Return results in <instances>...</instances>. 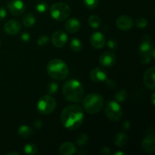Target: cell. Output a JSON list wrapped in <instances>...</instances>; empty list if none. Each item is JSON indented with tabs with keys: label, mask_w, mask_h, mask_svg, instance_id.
Instances as JSON below:
<instances>
[{
	"label": "cell",
	"mask_w": 155,
	"mask_h": 155,
	"mask_svg": "<svg viewBox=\"0 0 155 155\" xmlns=\"http://www.w3.org/2000/svg\"><path fill=\"white\" fill-rule=\"evenodd\" d=\"M84 120L83 108L78 104L65 107L61 114V121L64 127L69 130H76L82 126Z\"/></svg>",
	"instance_id": "obj_1"
},
{
	"label": "cell",
	"mask_w": 155,
	"mask_h": 155,
	"mask_svg": "<svg viewBox=\"0 0 155 155\" xmlns=\"http://www.w3.org/2000/svg\"><path fill=\"white\" fill-rule=\"evenodd\" d=\"M63 95L68 101L79 103L83 100L84 89L80 81L77 80H69L63 86Z\"/></svg>",
	"instance_id": "obj_2"
},
{
	"label": "cell",
	"mask_w": 155,
	"mask_h": 155,
	"mask_svg": "<svg viewBox=\"0 0 155 155\" xmlns=\"http://www.w3.org/2000/svg\"><path fill=\"white\" fill-rule=\"evenodd\" d=\"M47 72L51 78L57 80H63L69 74V68L64 61L54 58L50 61L47 64Z\"/></svg>",
	"instance_id": "obj_3"
},
{
	"label": "cell",
	"mask_w": 155,
	"mask_h": 155,
	"mask_svg": "<svg viewBox=\"0 0 155 155\" xmlns=\"http://www.w3.org/2000/svg\"><path fill=\"white\" fill-rule=\"evenodd\" d=\"M104 106V99L98 93L89 94L83 98V107L84 110L90 114H95L101 111Z\"/></svg>",
	"instance_id": "obj_4"
},
{
	"label": "cell",
	"mask_w": 155,
	"mask_h": 155,
	"mask_svg": "<svg viewBox=\"0 0 155 155\" xmlns=\"http://www.w3.org/2000/svg\"><path fill=\"white\" fill-rule=\"evenodd\" d=\"M139 60L143 64L151 63V60L155 58V50L153 46L151 38L148 35L142 37V42L139 45Z\"/></svg>",
	"instance_id": "obj_5"
},
{
	"label": "cell",
	"mask_w": 155,
	"mask_h": 155,
	"mask_svg": "<svg viewBox=\"0 0 155 155\" xmlns=\"http://www.w3.org/2000/svg\"><path fill=\"white\" fill-rule=\"evenodd\" d=\"M71 13V8L64 2H56L50 8L51 18L58 21H63L66 20L70 16Z\"/></svg>",
	"instance_id": "obj_6"
},
{
	"label": "cell",
	"mask_w": 155,
	"mask_h": 155,
	"mask_svg": "<svg viewBox=\"0 0 155 155\" xmlns=\"http://www.w3.org/2000/svg\"><path fill=\"white\" fill-rule=\"evenodd\" d=\"M104 114L107 119L110 120V121L117 122L123 117L124 111L121 106L120 105V103L116 101L110 100L107 101L106 104L105 108H104Z\"/></svg>",
	"instance_id": "obj_7"
},
{
	"label": "cell",
	"mask_w": 155,
	"mask_h": 155,
	"mask_svg": "<svg viewBox=\"0 0 155 155\" xmlns=\"http://www.w3.org/2000/svg\"><path fill=\"white\" fill-rule=\"evenodd\" d=\"M56 107V101L51 95H45L39 98L37 103V110L41 114L48 115Z\"/></svg>",
	"instance_id": "obj_8"
},
{
	"label": "cell",
	"mask_w": 155,
	"mask_h": 155,
	"mask_svg": "<svg viewBox=\"0 0 155 155\" xmlns=\"http://www.w3.org/2000/svg\"><path fill=\"white\" fill-rule=\"evenodd\" d=\"M142 148L147 154L155 152V137L154 133H148L144 137L142 142Z\"/></svg>",
	"instance_id": "obj_9"
},
{
	"label": "cell",
	"mask_w": 155,
	"mask_h": 155,
	"mask_svg": "<svg viewBox=\"0 0 155 155\" xmlns=\"http://www.w3.org/2000/svg\"><path fill=\"white\" fill-rule=\"evenodd\" d=\"M8 9L12 15H21L25 12L26 6L21 0H11L8 3Z\"/></svg>",
	"instance_id": "obj_10"
},
{
	"label": "cell",
	"mask_w": 155,
	"mask_h": 155,
	"mask_svg": "<svg viewBox=\"0 0 155 155\" xmlns=\"http://www.w3.org/2000/svg\"><path fill=\"white\" fill-rule=\"evenodd\" d=\"M68 35L63 30H57L51 36V42L57 48H62L68 42Z\"/></svg>",
	"instance_id": "obj_11"
},
{
	"label": "cell",
	"mask_w": 155,
	"mask_h": 155,
	"mask_svg": "<svg viewBox=\"0 0 155 155\" xmlns=\"http://www.w3.org/2000/svg\"><path fill=\"white\" fill-rule=\"evenodd\" d=\"M116 25L120 30H123V31H127L133 27V21L128 15H121L117 19Z\"/></svg>",
	"instance_id": "obj_12"
},
{
	"label": "cell",
	"mask_w": 155,
	"mask_h": 155,
	"mask_svg": "<svg viewBox=\"0 0 155 155\" xmlns=\"http://www.w3.org/2000/svg\"><path fill=\"white\" fill-rule=\"evenodd\" d=\"M117 57L112 51H107L101 54L99 58V64L103 67L110 68L114 65Z\"/></svg>",
	"instance_id": "obj_13"
},
{
	"label": "cell",
	"mask_w": 155,
	"mask_h": 155,
	"mask_svg": "<svg viewBox=\"0 0 155 155\" xmlns=\"http://www.w3.org/2000/svg\"><path fill=\"white\" fill-rule=\"evenodd\" d=\"M21 29V23L16 20H10L5 23L4 26V30L8 35L14 36L19 33Z\"/></svg>",
	"instance_id": "obj_14"
},
{
	"label": "cell",
	"mask_w": 155,
	"mask_h": 155,
	"mask_svg": "<svg viewBox=\"0 0 155 155\" xmlns=\"http://www.w3.org/2000/svg\"><path fill=\"white\" fill-rule=\"evenodd\" d=\"M154 76H155V68L154 67L149 68L145 71L144 74L143 80L144 83L148 89L151 90H155V83H154Z\"/></svg>",
	"instance_id": "obj_15"
},
{
	"label": "cell",
	"mask_w": 155,
	"mask_h": 155,
	"mask_svg": "<svg viewBox=\"0 0 155 155\" xmlns=\"http://www.w3.org/2000/svg\"><path fill=\"white\" fill-rule=\"evenodd\" d=\"M90 43L93 48H102L105 44V37L101 32H95L90 36Z\"/></svg>",
	"instance_id": "obj_16"
},
{
	"label": "cell",
	"mask_w": 155,
	"mask_h": 155,
	"mask_svg": "<svg viewBox=\"0 0 155 155\" xmlns=\"http://www.w3.org/2000/svg\"><path fill=\"white\" fill-rule=\"evenodd\" d=\"M90 79L95 83H101V82L105 81L107 79V74L105 72L104 69L96 68H94L91 71Z\"/></svg>",
	"instance_id": "obj_17"
},
{
	"label": "cell",
	"mask_w": 155,
	"mask_h": 155,
	"mask_svg": "<svg viewBox=\"0 0 155 155\" xmlns=\"http://www.w3.org/2000/svg\"><path fill=\"white\" fill-rule=\"evenodd\" d=\"M77 151L76 146L73 142H66L60 145L58 152L61 155H73Z\"/></svg>",
	"instance_id": "obj_18"
},
{
	"label": "cell",
	"mask_w": 155,
	"mask_h": 155,
	"mask_svg": "<svg viewBox=\"0 0 155 155\" xmlns=\"http://www.w3.org/2000/svg\"><path fill=\"white\" fill-rule=\"evenodd\" d=\"M81 24L80 21L75 18H71L65 24V29L71 33H75L80 30Z\"/></svg>",
	"instance_id": "obj_19"
},
{
	"label": "cell",
	"mask_w": 155,
	"mask_h": 155,
	"mask_svg": "<svg viewBox=\"0 0 155 155\" xmlns=\"http://www.w3.org/2000/svg\"><path fill=\"white\" fill-rule=\"evenodd\" d=\"M129 140V137L127 136V134H126L125 133H117L114 136V144L118 147H123L127 143Z\"/></svg>",
	"instance_id": "obj_20"
},
{
	"label": "cell",
	"mask_w": 155,
	"mask_h": 155,
	"mask_svg": "<svg viewBox=\"0 0 155 155\" xmlns=\"http://www.w3.org/2000/svg\"><path fill=\"white\" fill-rule=\"evenodd\" d=\"M18 134L23 139H28V138L31 137L32 135L33 134V131L31 127L23 125L20 127L19 130H18Z\"/></svg>",
	"instance_id": "obj_21"
},
{
	"label": "cell",
	"mask_w": 155,
	"mask_h": 155,
	"mask_svg": "<svg viewBox=\"0 0 155 155\" xmlns=\"http://www.w3.org/2000/svg\"><path fill=\"white\" fill-rule=\"evenodd\" d=\"M22 23L25 27H30L33 26L36 23V18H35L34 15L31 13H28L23 17L22 18Z\"/></svg>",
	"instance_id": "obj_22"
},
{
	"label": "cell",
	"mask_w": 155,
	"mask_h": 155,
	"mask_svg": "<svg viewBox=\"0 0 155 155\" xmlns=\"http://www.w3.org/2000/svg\"><path fill=\"white\" fill-rule=\"evenodd\" d=\"M70 48L71 50L74 51H80L83 48V43L80 41V39H77V38H74L71 39V42H70Z\"/></svg>",
	"instance_id": "obj_23"
},
{
	"label": "cell",
	"mask_w": 155,
	"mask_h": 155,
	"mask_svg": "<svg viewBox=\"0 0 155 155\" xmlns=\"http://www.w3.org/2000/svg\"><path fill=\"white\" fill-rule=\"evenodd\" d=\"M89 24L90 25V27L93 29H98L99 27V26L101 25V20L98 15H91L89 17Z\"/></svg>",
	"instance_id": "obj_24"
},
{
	"label": "cell",
	"mask_w": 155,
	"mask_h": 155,
	"mask_svg": "<svg viewBox=\"0 0 155 155\" xmlns=\"http://www.w3.org/2000/svg\"><path fill=\"white\" fill-rule=\"evenodd\" d=\"M24 153L27 154H36L37 153V147L33 143H28L24 146Z\"/></svg>",
	"instance_id": "obj_25"
},
{
	"label": "cell",
	"mask_w": 155,
	"mask_h": 155,
	"mask_svg": "<svg viewBox=\"0 0 155 155\" xmlns=\"http://www.w3.org/2000/svg\"><path fill=\"white\" fill-rule=\"evenodd\" d=\"M88 140H89V137L85 133H81L77 136V139H76V142L79 146H85L87 144Z\"/></svg>",
	"instance_id": "obj_26"
},
{
	"label": "cell",
	"mask_w": 155,
	"mask_h": 155,
	"mask_svg": "<svg viewBox=\"0 0 155 155\" xmlns=\"http://www.w3.org/2000/svg\"><path fill=\"white\" fill-rule=\"evenodd\" d=\"M127 98V92L124 89H121L119 92H117L115 95V101L118 103H122L126 101Z\"/></svg>",
	"instance_id": "obj_27"
},
{
	"label": "cell",
	"mask_w": 155,
	"mask_h": 155,
	"mask_svg": "<svg viewBox=\"0 0 155 155\" xmlns=\"http://www.w3.org/2000/svg\"><path fill=\"white\" fill-rule=\"evenodd\" d=\"M58 84L56 82H51L47 85L46 91L48 95H54L58 92Z\"/></svg>",
	"instance_id": "obj_28"
},
{
	"label": "cell",
	"mask_w": 155,
	"mask_h": 155,
	"mask_svg": "<svg viewBox=\"0 0 155 155\" xmlns=\"http://www.w3.org/2000/svg\"><path fill=\"white\" fill-rule=\"evenodd\" d=\"M83 3L87 8L92 10L97 8L98 5V0H83Z\"/></svg>",
	"instance_id": "obj_29"
},
{
	"label": "cell",
	"mask_w": 155,
	"mask_h": 155,
	"mask_svg": "<svg viewBox=\"0 0 155 155\" xmlns=\"http://www.w3.org/2000/svg\"><path fill=\"white\" fill-rule=\"evenodd\" d=\"M136 25L140 29H144L148 25V21L145 18H139L136 21Z\"/></svg>",
	"instance_id": "obj_30"
},
{
	"label": "cell",
	"mask_w": 155,
	"mask_h": 155,
	"mask_svg": "<svg viewBox=\"0 0 155 155\" xmlns=\"http://www.w3.org/2000/svg\"><path fill=\"white\" fill-rule=\"evenodd\" d=\"M36 9L39 13H44L48 9V5H47V3L44 2H41L36 4Z\"/></svg>",
	"instance_id": "obj_31"
},
{
	"label": "cell",
	"mask_w": 155,
	"mask_h": 155,
	"mask_svg": "<svg viewBox=\"0 0 155 155\" xmlns=\"http://www.w3.org/2000/svg\"><path fill=\"white\" fill-rule=\"evenodd\" d=\"M48 37L47 36H42L38 39L37 43L38 45H40V46H43V45H46L48 42Z\"/></svg>",
	"instance_id": "obj_32"
},
{
	"label": "cell",
	"mask_w": 155,
	"mask_h": 155,
	"mask_svg": "<svg viewBox=\"0 0 155 155\" xmlns=\"http://www.w3.org/2000/svg\"><path fill=\"white\" fill-rule=\"evenodd\" d=\"M107 45L110 49L115 50L117 48V42L116 39H110L107 41Z\"/></svg>",
	"instance_id": "obj_33"
},
{
	"label": "cell",
	"mask_w": 155,
	"mask_h": 155,
	"mask_svg": "<svg viewBox=\"0 0 155 155\" xmlns=\"http://www.w3.org/2000/svg\"><path fill=\"white\" fill-rule=\"evenodd\" d=\"M21 38V39L24 41V42H29V41L30 40V38H31V37H30V33H27V32H24V33H22Z\"/></svg>",
	"instance_id": "obj_34"
},
{
	"label": "cell",
	"mask_w": 155,
	"mask_h": 155,
	"mask_svg": "<svg viewBox=\"0 0 155 155\" xmlns=\"http://www.w3.org/2000/svg\"><path fill=\"white\" fill-rule=\"evenodd\" d=\"M105 82L108 88H110V89H114V88L116 87V83H115V82L113 81V80L107 79V80H105Z\"/></svg>",
	"instance_id": "obj_35"
},
{
	"label": "cell",
	"mask_w": 155,
	"mask_h": 155,
	"mask_svg": "<svg viewBox=\"0 0 155 155\" xmlns=\"http://www.w3.org/2000/svg\"><path fill=\"white\" fill-rule=\"evenodd\" d=\"M100 152H101V154H102L104 155H108L110 154V149L108 148V147L104 146L101 148V150H100Z\"/></svg>",
	"instance_id": "obj_36"
},
{
	"label": "cell",
	"mask_w": 155,
	"mask_h": 155,
	"mask_svg": "<svg viewBox=\"0 0 155 155\" xmlns=\"http://www.w3.org/2000/svg\"><path fill=\"white\" fill-rule=\"evenodd\" d=\"M33 125H34V127H36V128L39 129L42 127V125H43V123H42V120L36 119V120L34 121V123H33Z\"/></svg>",
	"instance_id": "obj_37"
},
{
	"label": "cell",
	"mask_w": 155,
	"mask_h": 155,
	"mask_svg": "<svg viewBox=\"0 0 155 155\" xmlns=\"http://www.w3.org/2000/svg\"><path fill=\"white\" fill-rule=\"evenodd\" d=\"M6 15H7V12L6 10L3 7H0V21L5 18Z\"/></svg>",
	"instance_id": "obj_38"
},
{
	"label": "cell",
	"mask_w": 155,
	"mask_h": 155,
	"mask_svg": "<svg viewBox=\"0 0 155 155\" xmlns=\"http://www.w3.org/2000/svg\"><path fill=\"white\" fill-rule=\"evenodd\" d=\"M130 122H129V121H127V120L124 121V126H123V128H124V130H128V129L130 128Z\"/></svg>",
	"instance_id": "obj_39"
},
{
	"label": "cell",
	"mask_w": 155,
	"mask_h": 155,
	"mask_svg": "<svg viewBox=\"0 0 155 155\" xmlns=\"http://www.w3.org/2000/svg\"><path fill=\"white\" fill-rule=\"evenodd\" d=\"M154 96H155V94L154 93H152V95H151V102H152L153 105H154V104H155Z\"/></svg>",
	"instance_id": "obj_40"
},
{
	"label": "cell",
	"mask_w": 155,
	"mask_h": 155,
	"mask_svg": "<svg viewBox=\"0 0 155 155\" xmlns=\"http://www.w3.org/2000/svg\"><path fill=\"white\" fill-rule=\"evenodd\" d=\"M127 154L124 152H121V151H117V152H116L114 154V155H126Z\"/></svg>",
	"instance_id": "obj_41"
},
{
	"label": "cell",
	"mask_w": 155,
	"mask_h": 155,
	"mask_svg": "<svg viewBox=\"0 0 155 155\" xmlns=\"http://www.w3.org/2000/svg\"><path fill=\"white\" fill-rule=\"evenodd\" d=\"M12 154L20 155V153H18V152H9V153H8V154H7V155H12Z\"/></svg>",
	"instance_id": "obj_42"
},
{
	"label": "cell",
	"mask_w": 155,
	"mask_h": 155,
	"mask_svg": "<svg viewBox=\"0 0 155 155\" xmlns=\"http://www.w3.org/2000/svg\"><path fill=\"white\" fill-rule=\"evenodd\" d=\"M0 46H1V42H0Z\"/></svg>",
	"instance_id": "obj_43"
}]
</instances>
